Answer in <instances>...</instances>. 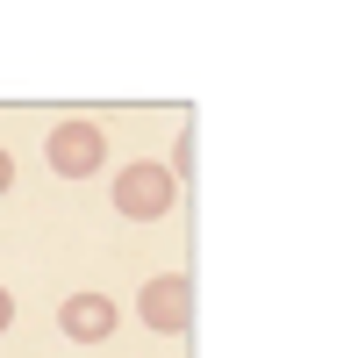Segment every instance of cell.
I'll use <instances>...</instances> for the list:
<instances>
[{"mask_svg": "<svg viewBox=\"0 0 358 358\" xmlns=\"http://www.w3.org/2000/svg\"><path fill=\"white\" fill-rule=\"evenodd\" d=\"M8 322H15V294L0 287V330H8Z\"/></svg>", "mask_w": 358, "mask_h": 358, "instance_id": "cell-5", "label": "cell"}, {"mask_svg": "<svg viewBox=\"0 0 358 358\" xmlns=\"http://www.w3.org/2000/svg\"><path fill=\"white\" fill-rule=\"evenodd\" d=\"M8 187H15V158L0 151V194H8Z\"/></svg>", "mask_w": 358, "mask_h": 358, "instance_id": "cell-6", "label": "cell"}, {"mask_svg": "<svg viewBox=\"0 0 358 358\" xmlns=\"http://www.w3.org/2000/svg\"><path fill=\"white\" fill-rule=\"evenodd\" d=\"M115 322H122V308H115L108 294H72V301L57 308V330H65L72 344H101V337H115Z\"/></svg>", "mask_w": 358, "mask_h": 358, "instance_id": "cell-4", "label": "cell"}, {"mask_svg": "<svg viewBox=\"0 0 358 358\" xmlns=\"http://www.w3.org/2000/svg\"><path fill=\"white\" fill-rule=\"evenodd\" d=\"M172 201H179V179H172L165 165L136 158V165L115 172V215H129V222H158V215H172Z\"/></svg>", "mask_w": 358, "mask_h": 358, "instance_id": "cell-1", "label": "cell"}, {"mask_svg": "<svg viewBox=\"0 0 358 358\" xmlns=\"http://www.w3.org/2000/svg\"><path fill=\"white\" fill-rule=\"evenodd\" d=\"M136 315L151 322L158 337H187V330H194V280H187V273H158V280H143Z\"/></svg>", "mask_w": 358, "mask_h": 358, "instance_id": "cell-2", "label": "cell"}, {"mask_svg": "<svg viewBox=\"0 0 358 358\" xmlns=\"http://www.w3.org/2000/svg\"><path fill=\"white\" fill-rule=\"evenodd\" d=\"M43 158H50L57 179H94V172L108 165V136H101L94 122H57V129L43 136Z\"/></svg>", "mask_w": 358, "mask_h": 358, "instance_id": "cell-3", "label": "cell"}]
</instances>
